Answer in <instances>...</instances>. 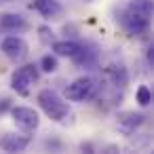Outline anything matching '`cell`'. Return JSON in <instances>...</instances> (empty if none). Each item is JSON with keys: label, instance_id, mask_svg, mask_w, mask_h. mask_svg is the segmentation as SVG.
<instances>
[{"label": "cell", "instance_id": "obj_1", "mask_svg": "<svg viewBox=\"0 0 154 154\" xmlns=\"http://www.w3.org/2000/svg\"><path fill=\"white\" fill-rule=\"evenodd\" d=\"M152 13H154L152 0H131L120 13V26L129 36H139L150 28Z\"/></svg>", "mask_w": 154, "mask_h": 154}, {"label": "cell", "instance_id": "obj_2", "mask_svg": "<svg viewBox=\"0 0 154 154\" xmlns=\"http://www.w3.org/2000/svg\"><path fill=\"white\" fill-rule=\"evenodd\" d=\"M36 101H38V106L42 108V112H45L51 120H55V122H66V120H68V116H70V106H68L55 91L42 89V91L38 93Z\"/></svg>", "mask_w": 154, "mask_h": 154}, {"label": "cell", "instance_id": "obj_3", "mask_svg": "<svg viewBox=\"0 0 154 154\" xmlns=\"http://www.w3.org/2000/svg\"><path fill=\"white\" fill-rule=\"evenodd\" d=\"M97 91H99L97 80L91 76H82L66 87V99L68 101H89L97 95Z\"/></svg>", "mask_w": 154, "mask_h": 154}, {"label": "cell", "instance_id": "obj_4", "mask_svg": "<svg viewBox=\"0 0 154 154\" xmlns=\"http://www.w3.org/2000/svg\"><path fill=\"white\" fill-rule=\"evenodd\" d=\"M38 76H40L38 66L26 63V66L17 68L15 74L11 76V87H13V91H17L19 95H28V93H30V87L38 80Z\"/></svg>", "mask_w": 154, "mask_h": 154}, {"label": "cell", "instance_id": "obj_5", "mask_svg": "<svg viewBox=\"0 0 154 154\" xmlns=\"http://www.w3.org/2000/svg\"><path fill=\"white\" fill-rule=\"evenodd\" d=\"M11 114H13L15 125H17V127H21V129H23V131H28V133L36 131V129H38V125H40V118H38V114H36L32 108L17 106V108H11Z\"/></svg>", "mask_w": 154, "mask_h": 154}, {"label": "cell", "instance_id": "obj_6", "mask_svg": "<svg viewBox=\"0 0 154 154\" xmlns=\"http://www.w3.org/2000/svg\"><path fill=\"white\" fill-rule=\"evenodd\" d=\"M0 49L11 61H21L28 55V42L19 36H7L2 40V45H0Z\"/></svg>", "mask_w": 154, "mask_h": 154}, {"label": "cell", "instance_id": "obj_7", "mask_svg": "<svg viewBox=\"0 0 154 154\" xmlns=\"http://www.w3.org/2000/svg\"><path fill=\"white\" fill-rule=\"evenodd\" d=\"M143 120H146V116L139 112H120L116 116V125L122 135H133L135 129H139L143 125Z\"/></svg>", "mask_w": 154, "mask_h": 154}, {"label": "cell", "instance_id": "obj_8", "mask_svg": "<svg viewBox=\"0 0 154 154\" xmlns=\"http://www.w3.org/2000/svg\"><path fill=\"white\" fill-rule=\"evenodd\" d=\"M32 137L30 135H15V133H7L5 137H0V150L5 152H21L30 146Z\"/></svg>", "mask_w": 154, "mask_h": 154}, {"label": "cell", "instance_id": "obj_9", "mask_svg": "<svg viewBox=\"0 0 154 154\" xmlns=\"http://www.w3.org/2000/svg\"><path fill=\"white\" fill-rule=\"evenodd\" d=\"M28 28L30 26H28V21L21 15H15V13H2V15H0V30H2V32L17 34V32H26Z\"/></svg>", "mask_w": 154, "mask_h": 154}, {"label": "cell", "instance_id": "obj_10", "mask_svg": "<svg viewBox=\"0 0 154 154\" xmlns=\"http://www.w3.org/2000/svg\"><path fill=\"white\" fill-rule=\"evenodd\" d=\"M72 61H74L78 68H93V66L97 63V51H95V47H91V45H80V49H78V53L72 57Z\"/></svg>", "mask_w": 154, "mask_h": 154}, {"label": "cell", "instance_id": "obj_11", "mask_svg": "<svg viewBox=\"0 0 154 154\" xmlns=\"http://www.w3.org/2000/svg\"><path fill=\"white\" fill-rule=\"evenodd\" d=\"M30 7L36 13H40L45 19H55L61 13V5L57 2V0H34Z\"/></svg>", "mask_w": 154, "mask_h": 154}, {"label": "cell", "instance_id": "obj_12", "mask_svg": "<svg viewBox=\"0 0 154 154\" xmlns=\"http://www.w3.org/2000/svg\"><path fill=\"white\" fill-rule=\"evenodd\" d=\"M106 76H108L110 85L116 87V89H125L129 85V72H127L125 66H108L106 68Z\"/></svg>", "mask_w": 154, "mask_h": 154}, {"label": "cell", "instance_id": "obj_13", "mask_svg": "<svg viewBox=\"0 0 154 154\" xmlns=\"http://www.w3.org/2000/svg\"><path fill=\"white\" fill-rule=\"evenodd\" d=\"M53 45V51H55V55H59V57H74L76 53H78V49H80V45L78 42H74V40H59V42H51Z\"/></svg>", "mask_w": 154, "mask_h": 154}, {"label": "cell", "instance_id": "obj_14", "mask_svg": "<svg viewBox=\"0 0 154 154\" xmlns=\"http://www.w3.org/2000/svg\"><path fill=\"white\" fill-rule=\"evenodd\" d=\"M135 99H137L139 106H150V103H152V91H150L146 85H141V87L137 89V93H135Z\"/></svg>", "mask_w": 154, "mask_h": 154}, {"label": "cell", "instance_id": "obj_15", "mask_svg": "<svg viewBox=\"0 0 154 154\" xmlns=\"http://www.w3.org/2000/svg\"><path fill=\"white\" fill-rule=\"evenodd\" d=\"M38 68H40L42 72H49V74L55 72V70H57V57H55V55H45V57L40 59V66H38Z\"/></svg>", "mask_w": 154, "mask_h": 154}, {"label": "cell", "instance_id": "obj_16", "mask_svg": "<svg viewBox=\"0 0 154 154\" xmlns=\"http://www.w3.org/2000/svg\"><path fill=\"white\" fill-rule=\"evenodd\" d=\"M38 34H40V40H42L45 45H51V42H55V36H53L51 28H47V26H40V28H38Z\"/></svg>", "mask_w": 154, "mask_h": 154}, {"label": "cell", "instance_id": "obj_17", "mask_svg": "<svg viewBox=\"0 0 154 154\" xmlns=\"http://www.w3.org/2000/svg\"><path fill=\"white\" fill-rule=\"evenodd\" d=\"M11 110V101L7 99V97H2L0 99V114H5V112H9Z\"/></svg>", "mask_w": 154, "mask_h": 154}, {"label": "cell", "instance_id": "obj_18", "mask_svg": "<svg viewBox=\"0 0 154 154\" xmlns=\"http://www.w3.org/2000/svg\"><path fill=\"white\" fill-rule=\"evenodd\" d=\"M146 59H148V66H150V68H154V53H152V47L148 49V53H146Z\"/></svg>", "mask_w": 154, "mask_h": 154}, {"label": "cell", "instance_id": "obj_19", "mask_svg": "<svg viewBox=\"0 0 154 154\" xmlns=\"http://www.w3.org/2000/svg\"><path fill=\"white\" fill-rule=\"evenodd\" d=\"M0 2H11V0H0Z\"/></svg>", "mask_w": 154, "mask_h": 154}]
</instances>
